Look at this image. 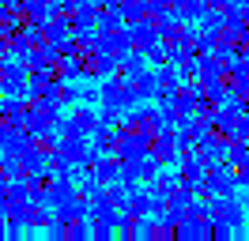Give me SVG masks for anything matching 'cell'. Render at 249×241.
Wrapping results in <instances>:
<instances>
[{
    "label": "cell",
    "mask_w": 249,
    "mask_h": 241,
    "mask_svg": "<svg viewBox=\"0 0 249 241\" xmlns=\"http://www.w3.org/2000/svg\"><path fill=\"white\" fill-rule=\"evenodd\" d=\"M204 192L208 196H234L238 192V173H234L227 162L208 166V173H204Z\"/></svg>",
    "instance_id": "obj_1"
},
{
    "label": "cell",
    "mask_w": 249,
    "mask_h": 241,
    "mask_svg": "<svg viewBox=\"0 0 249 241\" xmlns=\"http://www.w3.org/2000/svg\"><path fill=\"white\" fill-rule=\"evenodd\" d=\"M208 219H219V223H231L234 230H242L246 223V207L234 200V196H212V204H208Z\"/></svg>",
    "instance_id": "obj_2"
},
{
    "label": "cell",
    "mask_w": 249,
    "mask_h": 241,
    "mask_svg": "<svg viewBox=\"0 0 249 241\" xmlns=\"http://www.w3.org/2000/svg\"><path fill=\"white\" fill-rule=\"evenodd\" d=\"M72 124H76V132H94V128H98V113H94V109H76V113H72Z\"/></svg>",
    "instance_id": "obj_3"
},
{
    "label": "cell",
    "mask_w": 249,
    "mask_h": 241,
    "mask_svg": "<svg viewBox=\"0 0 249 241\" xmlns=\"http://www.w3.org/2000/svg\"><path fill=\"white\" fill-rule=\"evenodd\" d=\"M234 173H238V189H249V155L234 166Z\"/></svg>",
    "instance_id": "obj_4"
},
{
    "label": "cell",
    "mask_w": 249,
    "mask_h": 241,
    "mask_svg": "<svg viewBox=\"0 0 249 241\" xmlns=\"http://www.w3.org/2000/svg\"><path fill=\"white\" fill-rule=\"evenodd\" d=\"M208 4H219V0H208Z\"/></svg>",
    "instance_id": "obj_5"
},
{
    "label": "cell",
    "mask_w": 249,
    "mask_h": 241,
    "mask_svg": "<svg viewBox=\"0 0 249 241\" xmlns=\"http://www.w3.org/2000/svg\"><path fill=\"white\" fill-rule=\"evenodd\" d=\"M0 234H4V226H0Z\"/></svg>",
    "instance_id": "obj_6"
}]
</instances>
